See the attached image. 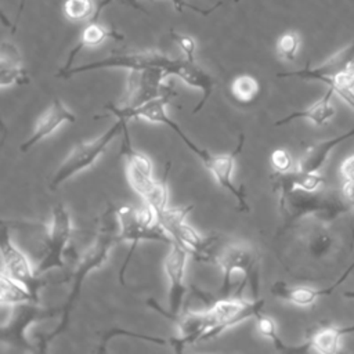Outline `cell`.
<instances>
[{"label":"cell","instance_id":"603a6c76","mask_svg":"<svg viewBox=\"0 0 354 354\" xmlns=\"http://www.w3.org/2000/svg\"><path fill=\"white\" fill-rule=\"evenodd\" d=\"M109 39H115V40H123V35L118 33L113 29H108L106 26L98 24L97 21H90L84 29L80 33L79 41L76 43V46L69 51L68 58L65 61V64L58 69L57 73H62L66 72L68 69H71L73 66V62L77 57V54L84 50V48H90V47H95L102 44L104 41L109 40ZM55 73V75H57Z\"/></svg>","mask_w":354,"mask_h":354},{"label":"cell","instance_id":"83f0119b","mask_svg":"<svg viewBox=\"0 0 354 354\" xmlns=\"http://www.w3.org/2000/svg\"><path fill=\"white\" fill-rule=\"evenodd\" d=\"M256 328H257V332L263 337L268 339L272 343L274 348L278 350V351H282V353H299V354H301V353H307L310 350V346H308L307 342L303 343V344H299V346L286 344L279 337V335H278L275 321L271 317H268V315H266L263 313L256 315Z\"/></svg>","mask_w":354,"mask_h":354},{"label":"cell","instance_id":"484cf974","mask_svg":"<svg viewBox=\"0 0 354 354\" xmlns=\"http://www.w3.org/2000/svg\"><path fill=\"white\" fill-rule=\"evenodd\" d=\"M118 336H127V337H133V339H140V340H145V342H151L155 344H160V346H169L171 347L174 351L181 353L184 350V347L188 346L187 340L181 336H176V337H159V336H151V335H145V333H138V332H133V330H127V329H122V328H113L109 330H105L102 337H101V344L98 347L100 353H104L106 350V344L111 339L118 337Z\"/></svg>","mask_w":354,"mask_h":354},{"label":"cell","instance_id":"7c38bea8","mask_svg":"<svg viewBox=\"0 0 354 354\" xmlns=\"http://www.w3.org/2000/svg\"><path fill=\"white\" fill-rule=\"evenodd\" d=\"M166 77L165 69L159 66L129 71L122 106L137 108L166 94L171 88L163 84Z\"/></svg>","mask_w":354,"mask_h":354},{"label":"cell","instance_id":"6da1fadb","mask_svg":"<svg viewBox=\"0 0 354 354\" xmlns=\"http://www.w3.org/2000/svg\"><path fill=\"white\" fill-rule=\"evenodd\" d=\"M116 216L115 210L112 207H108L106 212L102 214V225L97 234V236L94 238L93 243L86 249V252L83 253L82 259L77 261L76 268L72 274V285H71V290L65 299L62 308V313L59 315V322L58 325L47 335H40L39 336V351H46L47 346L59 335H62L64 332H66L68 326H69V321H71V315H72V310L76 304V301L80 297L82 293V286L83 282L86 279V277L101 268L102 264L106 261L111 249L119 243L118 239V230L115 228V224L112 223L113 217Z\"/></svg>","mask_w":354,"mask_h":354},{"label":"cell","instance_id":"d6a6232c","mask_svg":"<svg viewBox=\"0 0 354 354\" xmlns=\"http://www.w3.org/2000/svg\"><path fill=\"white\" fill-rule=\"evenodd\" d=\"M300 48V36L296 32H285L278 37L277 41V53L278 55L288 62L296 59Z\"/></svg>","mask_w":354,"mask_h":354},{"label":"cell","instance_id":"5b68a950","mask_svg":"<svg viewBox=\"0 0 354 354\" xmlns=\"http://www.w3.org/2000/svg\"><path fill=\"white\" fill-rule=\"evenodd\" d=\"M129 120L118 118V120L111 124L105 133H102L100 137L77 142L72 151L66 155V158L62 160V163L58 166V169L54 171L50 180V189L55 191L61 184H64L66 180L73 177L75 174L80 173L82 170L90 167L106 149V147L119 136L123 134V127Z\"/></svg>","mask_w":354,"mask_h":354},{"label":"cell","instance_id":"8fae6325","mask_svg":"<svg viewBox=\"0 0 354 354\" xmlns=\"http://www.w3.org/2000/svg\"><path fill=\"white\" fill-rule=\"evenodd\" d=\"M0 249H1L3 271L7 272L11 278L18 281L19 283H22L39 301V292L41 288L46 286V279L36 274L26 254L12 242L10 235V228L6 221H3Z\"/></svg>","mask_w":354,"mask_h":354},{"label":"cell","instance_id":"f35d334b","mask_svg":"<svg viewBox=\"0 0 354 354\" xmlns=\"http://www.w3.org/2000/svg\"><path fill=\"white\" fill-rule=\"evenodd\" d=\"M25 1H26V0H19V6H18V12H17V17H15V22H14V26H12V32H14V30L17 29V25H18L19 19H21V12H22V10H24Z\"/></svg>","mask_w":354,"mask_h":354},{"label":"cell","instance_id":"d6986e66","mask_svg":"<svg viewBox=\"0 0 354 354\" xmlns=\"http://www.w3.org/2000/svg\"><path fill=\"white\" fill-rule=\"evenodd\" d=\"M351 138H354V126L339 136H335L310 145L299 159L296 169L304 173H318L325 165V162L328 160L332 151L340 144H343L344 141Z\"/></svg>","mask_w":354,"mask_h":354},{"label":"cell","instance_id":"ba28073f","mask_svg":"<svg viewBox=\"0 0 354 354\" xmlns=\"http://www.w3.org/2000/svg\"><path fill=\"white\" fill-rule=\"evenodd\" d=\"M62 308H46L40 307L39 303L25 301L19 304H14L11 310V315L1 325L0 329V340L4 344L11 347H17L19 350L35 351L33 344L26 336V332L30 325L39 321H46L50 318H55L61 315Z\"/></svg>","mask_w":354,"mask_h":354},{"label":"cell","instance_id":"9a60e30c","mask_svg":"<svg viewBox=\"0 0 354 354\" xmlns=\"http://www.w3.org/2000/svg\"><path fill=\"white\" fill-rule=\"evenodd\" d=\"M354 271V261L348 264V267L328 286L324 288H310V286H289L282 281H277L271 285L270 292L272 296L279 297L288 303L295 306L306 307L315 303L318 299L330 296Z\"/></svg>","mask_w":354,"mask_h":354},{"label":"cell","instance_id":"ac0fdd59","mask_svg":"<svg viewBox=\"0 0 354 354\" xmlns=\"http://www.w3.org/2000/svg\"><path fill=\"white\" fill-rule=\"evenodd\" d=\"M75 120H76L75 115L64 105V102L57 97L53 98L50 106L37 119L30 137L21 144L19 151L22 153L28 152L32 147H35L41 140L47 138L55 130H58L59 126H62L64 123H75Z\"/></svg>","mask_w":354,"mask_h":354},{"label":"cell","instance_id":"4fadbf2b","mask_svg":"<svg viewBox=\"0 0 354 354\" xmlns=\"http://www.w3.org/2000/svg\"><path fill=\"white\" fill-rule=\"evenodd\" d=\"M354 65V39L346 44L343 48L332 54L326 61L317 66L307 65L306 68L289 72L277 73L278 77H296L301 80L321 82L324 84H330L340 75L347 72Z\"/></svg>","mask_w":354,"mask_h":354},{"label":"cell","instance_id":"7402d4cb","mask_svg":"<svg viewBox=\"0 0 354 354\" xmlns=\"http://www.w3.org/2000/svg\"><path fill=\"white\" fill-rule=\"evenodd\" d=\"M29 76L25 71L22 55L11 41H3L0 47V86L6 88L12 84H26Z\"/></svg>","mask_w":354,"mask_h":354},{"label":"cell","instance_id":"e0dca14e","mask_svg":"<svg viewBox=\"0 0 354 354\" xmlns=\"http://www.w3.org/2000/svg\"><path fill=\"white\" fill-rule=\"evenodd\" d=\"M147 304L155 310L156 313H159L160 315H163L167 319H171L177 324V329H178V336L184 337L189 344H194L196 342H201L203 333L207 330V328L212 326L213 319L212 315L209 313L207 308H205L203 311H184V313H178V314H171L167 310H165L155 299L149 297Z\"/></svg>","mask_w":354,"mask_h":354},{"label":"cell","instance_id":"cb8c5ba5","mask_svg":"<svg viewBox=\"0 0 354 354\" xmlns=\"http://www.w3.org/2000/svg\"><path fill=\"white\" fill-rule=\"evenodd\" d=\"M325 178L318 173H304L293 169L288 173H274L271 174V185L277 194H282L292 189L317 191L324 185Z\"/></svg>","mask_w":354,"mask_h":354},{"label":"cell","instance_id":"30bf717a","mask_svg":"<svg viewBox=\"0 0 354 354\" xmlns=\"http://www.w3.org/2000/svg\"><path fill=\"white\" fill-rule=\"evenodd\" d=\"M174 58H170L169 55L159 53V51H136V53H126V54H113L105 58H101L98 61H93L88 64H83L79 66H72L66 72L57 73L55 77L61 79H69L75 75L83 73V72H93L98 69H111V68H122V69H144L151 66H159L163 68L165 72H167L169 66L171 65ZM167 76V73H166Z\"/></svg>","mask_w":354,"mask_h":354},{"label":"cell","instance_id":"52a82bcc","mask_svg":"<svg viewBox=\"0 0 354 354\" xmlns=\"http://www.w3.org/2000/svg\"><path fill=\"white\" fill-rule=\"evenodd\" d=\"M116 220L119 224L118 239L119 242H130V249L127 256L119 270V281L124 285V274L129 267V263L141 241H155L162 243H173L174 239L159 225V224H145L138 214V210L133 209L129 205H123L116 210Z\"/></svg>","mask_w":354,"mask_h":354},{"label":"cell","instance_id":"3957f363","mask_svg":"<svg viewBox=\"0 0 354 354\" xmlns=\"http://www.w3.org/2000/svg\"><path fill=\"white\" fill-rule=\"evenodd\" d=\"M213 263L218 266L223 272V281L220 286V297H228L234 295L232 275L242 274V281L238 288L236 297H241L243 288L249 285L252 299L259 297L260 286V253L256 246L248 242H235L227 245L220 254L214 256Z\"/></svg>","mask_w":354,"mask_h":354},{"label":"cell","instance_id":"d590c367","mask_svg":"<svg viewBox=\"0 0 354 354\" xmlns=\"http://www.w3.org/2000/svg\"><path fill=\"white\" fill-rule=\"evenodd\" d=\"M170 36L173 39V41L180 47V50L183 51L184 57L189 61H195V51H196V43L195 40L184 33L176 32V30H170Z\"/></svg>","mask_w":354,"mask_h":354},{"label":"cell","instance_id":"836d02e7","mask_svg":"<svg viewBox=\"0 0 354 354\" xmlns=\"http://www.w3.org/2000/svg\"><path fill=\"white\" fill-rule=\"evenodd\" d=\"M120 1H122L123 4L131 6V7H134V8L141 10V11H144V12H145V10H144V8H141V7L138 6L137 0H120ZM171 3H173L174 8H176L177 11H183V8H189V10H192L194 12H196V14H199V15H202V17L210 15L214 10H217L220 6H223V3H221V1H217L216 4H213L212 7H207V8H202V7H199V6H194V4H191V3H189V1H187V0H171Z\"/></svg>","mask_w":354,"mask_h":354},{"label":"cell","instance_id":"ffe728a7","mask_svg":"<svg viewBox=\"0 0 354 354\" xmlns=\"http://www.w3.org/2000/svg\"><path fill=\"white\" fill-rule=\"evenodd\" d=\"M170 236L174 242L180 243L187 252L194 256L199 261H213L214 256H212V248L216 243L214 236H202L194 227L187 224L185 221L176 225L170 232Z\"/></svg>","mask_w":354,"mask_h":354},{"label":"cell","instance_id":"277c9868","mask_svg":"<svg viewBox=\"0 0 354 354\" xmlns=\"http://www.w3.org/2000/svg\"><path fill=\"white\" fill-rule=\"evenodd\" d=\"M173 131L183 140V142L187 145L188 149H191L203 163V166L212 173V176L214 177V180L217 181V184L220 187H223L224 189H227L235 199H236V207L239 212H249V203L246 199V192H245V187L239 185L236 187L232 181V171H234V166H235V159L236 156L241 153L243 144H245V134L241 133L239 138H238V144L234 148L232 152L230 153H223V155H214L212 152H209L207 149L196 145L184 131L183 129L177 124Z\"/></svg>","mask_w":354,"mask_h":354},{"label":"cell","instance_id":"9c48e42d","mask_svg":"<svg viewBox=\"0 0 354 354\" xmlns=\"http://www.w3.org/2000/svg\"><path fill=\"white\" fill-rule=\"evenodd\" d=\"M72 234L71 214L64 203H57L53 207L51 223L44 241V253L39 264L35 267L37 275L43 277L51 270H61L65 266L64 254Z\"/></svg>","mask_w":354,"mask_h":354},{"label":"cell","instance_id":"4316f807","mask_svg":"<svg viewBox=\"0 0 354 354\" xmlns=\"http://www.w3.org/2000/svg\"><path fill=\"white\" fill-rule=\"evenodd\" d=\"M307 252L313 259H324L332 253L335 248V238L328 230L326 224L315 221L304 238Z\"/></svg>","mask_w":354,"mask_h":354},{"label":"cell","instance_id":"5bb4252c","mask_svg":"<svg viewBox=\"0 0 354 354\" xmlns=\"http://www.w3.org/2000/svg\"><path fill=\"white\" fill-rule=\"evenodd\" d=\"M189 253L180 243L169 245V252L165 257L163 267L169 279V313L178 314L181 311L185 295L188 292L185 285V264Z\"/></svg>","mask_w":354,"mask_h":354},{"label":"cell","instance_id":"e575fe53","mask_svg":"<svg viewBox=\"0 0 354 354\" xmlns=\"http://www.w3.org/2000/svg\"><path fill=\"white\" fill-rule=\"evenodd\" d=\"M270 165L274 173H288L296 169V166L293 165L292 155L283 148H278L271 152Z\"/></svg>","mask_w":354,"mask_h":354},{"label":"cell","instance_id":"7a4b0ae2","mask_svg":"<svg viewBox=\"0 0 354 354\" xmlns=\"http://www.w3.org/2000/svg\"><path fill=\"white\" fill-rule=\"evenodd\" d=\"M278 209L283 218V230L304 218H313V221L329 225L353 212L340 192L304 191L299 188L278 194Z\"/></svg>","mask_w":354,"mask_h":354},{"label":"cell","instance_id":"d4e9b609","mask_svg":"<svg viewBox=\"0 0 354 354\" xmlns=\"http://www.w3.org/2000/svg\"><path fill=\"white\" fill-rule=\"evenodd\" d=\"M351 333H354V325H348V326L326 325L315 329L307 339V343L310 346V350H314L321 354H335L339 350L340 340L346 335H351Z\"/></svg>","mask_w":354,"mask_h":354},{"label":"cell","instance_id":"74e56055","mask_svg":"<svg viewBox=\"0 0 354 354\" xmlns=\"http://www.w3.org/2000/svg\"><path fill=\"white\" fill-rule=\"evenodd\" d=\"M340 194L347 206L354 210V181H343Z\"/></svg>","mask_w":354,"mask_h":354},{"label":"cell","instance_id":"44dd1931","mask_svg":"<svg viewBox=\"0 0 354 354\" xmlns=\"http://www.w3.org/2000/svg\"><path fill=\"white\" fill-rule=\"evenodd\" d=\"M335 95L332 88H326V91L324 93V95L315 101L314 104H311L310 106L304 108V109H299V111H293L290 113H288L286 116L278 119L274 126L279 127V126H285L288 123L296 122V120H308L315 126H324L335 115V106L332 105V97Z\"/></svg>","mask_w":354,"mask_h":354},{"label":"cell","instance_id":"8992f818","mask_svg":"<svg viewBox=\"0 0 354 354\" xmlns=\"http://www.w3.org/2000/svg\"><path fill=\"white\" fill-rule=\"evenodd\" d=\"M196 290V289H195ZM198 296L207 303V310L212 315L213 324L207 330L203 333L202 340H209L224 330L239 325L241 322L249 319V318H256L257 314L263 313L266 301L260 297L252 299V300H243L242 297L236 296H228V297H217L214 300L207 299V295L196 290Z\"/></svg>","mask_w":354,"mask_h":354},{"label":"cell","instance_id":"8d00e7d4","mask_svg":"<svg viewBox=\"0 0 354 354\" xmlns=\"http://www.w3.org/2000/svg\"><path fill=\"white\" fill-rule=\"evenodd\" d=\"M340 174L343 177V181H354V153H351L342 162Z\"/></svg>","mask_w":354,"mask_h":354},{"label":"cell","instance_id":"ab89813d","mask_svg":"<svg viewBox=\"0 0 354 354\" xmlns=\"http://www.w3.org/2000/svg\"><path fill=\"white\" fill-rule=\"evenodd\" d=\"M343 296L347 297V299H353L354 300V290H347V292L343 293Z\"/></svg>","mask_w":354,"mask_h":354},{"label":"cell","instance_id":"1f68e13d","mask_svg":"<svg viewBox=\"0 0 354 354\" xmlns=\"http://www.w3.org/2000/svg\"><path fill=\"white\" fill-rule=\"evenodd\" d=\"M170 171V163L166 165L163 177L156 181L155 188L149 194V196L145 199V205H148L156 214V217L167 207V199H169V189H167V177Z\"/></svg>","mask_w":354,"mask_h":354},{"label":"cell","instance_id":"4dcf8cb0","mask_svg":"<svg viewBox=\"0 0 354 354\" xmlns=\"http://www.w3.org/2000/svg\"><path fill=\"white\" fill-rule=\"evenodd\" d=\"M259 91V80L252 75H238L231 83V93L234 98L242 104L253 101Z\"/></svg>","mask_w":354,"mask_h":354},{"label":"cell","instance_id":"2e32d148","mask_svg":"<svg viewBox=\"0 0 354 354\" xmlns=\"http://www.w3.org/2000/svg\"><path fill=\"white\" fill-rule=\"evenodd\" d=\"M166 73H167V76H170V75L177 76L187 86L194 87L201 91V94H202L201 100L194 106L192 113L201 112L213 94V88L216 84L213 76L210 73H207L202 66H199L195 61H189L185 57L174 58Z\"/></svg>","mask_w":354,"mask_h":354},{"label":"cell","instance_id":"f546056e","mask_svg":"<svg viewBox=\"0 0 354 354\" xmlns=\"http://www.w3.org/2000/svg\"><path fill=\"white\" fill-rule=\"evenodd\" d=\"M101 11L93 0H65L64 3L65 18L75 24L97 21Z\"/></svg>","mask_w":354,"mask_h":354},{"label":"cell","instance_id":"f1b7e54d","mask_svg":"<svg viewBox=\"0 0 354 354\" xmlns=\"http://www.w3.org/2000/svg\"><path fill=\"white\" fill-rule=\"evenodd\" d=\"M0 301L1 304H8V306H14L25 301L39 303L22 283L11 278L3 270L0 277Z\"/></svg>","mask_w":354,"mask_h":354}]
</instances>
